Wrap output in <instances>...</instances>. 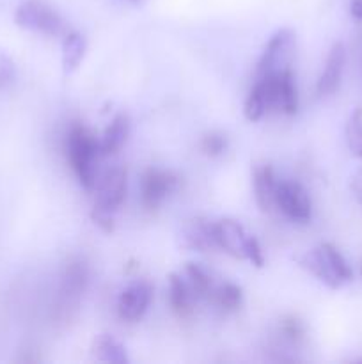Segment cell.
I'll return each mask as SVG.
<instances>
[{"mask_svg": "<svg viewBox=\"0 0 362 364\" xmlns=\"http://www.w3.org/2000/svg\"><path fill=\"white\" fill-rule=\"evenodd\" d=\"M194 291L188 281H185L180 274H169V304L177 318H188L194 313Z\"/></svg>", "mask_w": 362, "mask_h": 364, "instance_id": "5bb4252c", "label": "cell"}, {"mask_svg": "<svg viewBox=\"0 0 362 364\" xmlns=\"http://www.w3.org/2000/svg\"><path fill=\"white\" fill-rule=\"evenodd\" d=\"M92 355L98 361L103 363H112V364H126L128 355L126 348L110 334H99L92 341Z\"/></svg>", "mask_w": 362, "mask_h": 364, "instance_id": "2e32d148", "label": "cell"}, {"mask_svg": "<svg viewBox=\"0 0 362 364\" xmlns=\"http://www.w3.org/2000/svg\"><path fill=\"white\" fill-rule=\"evenodd\" d=\"M350 13L351 16L357 18V20H362V0H351Z\"/></svg>", "mask_w": 362, "mask_h": 364, "instance_id": "83f0119b", "label": "cell"}, {"mask_svg": "<svg viewBox=\"0 0 362 364\" xmlns=\"http://www.w3.org/2000/svg\"><path fill=\"white\" fill-rule=\"evenodd\" d=\"M153 301V287L148 281H135L128 284L119 295L117 301V313L123 320L137 322L148 311Z\"/></svg>", "mask_w": 362, "mask_h": 364, "instance_id": "ba28073f", "label": "cell"}, {"mask_svg": "<svg viewBox=\"0 0 362 364\" xmlns=\"http://www.w3.org/2000/svg\"><path fill=\"white\" fill-rule=\"evenodd\" d=\"M277 180L273 167L270 164H256L252 169V188H254V199L261 212H272L275 206V191Z\"/></svg>", "mask_w": 362, "mask_h": 364, "instance_id": "7c38bea8", "label": "cell"}, {"mask_svg": "<svg viewBox=\"0 0 362 364\" xmlns=\"http://www.w3.org/2000/svg\"><path fill=\"white\" fill-rule=\"evenodd\" d=\"M275 206L295 223L305 224L311 220V198L304 185L298 181H280L277 185Z\"/></svg>", "mask_w": 362, "mask_h": 364, "instance_id": "277c9868", "label": "cell"}, {"mask_svg": "<svg viewBox=\"0 0 362 364\" xmlns=\"http://www.w3.org/2000/svg\"><path fill=\"white\" fill-rule=\"evenodd\" d=\"M247 259H248V262L252 263V265H254V267H258V269H261V267L265 265V256H263L261 245H259V242L256 240L254 237H252L251 244H248Z\"/></svg>", "mask_w": 362, "mask_h": 364, "instance_id": "484cf974", "label": "cell"}, {"mask_svg": "<svg viewBox=\"0 0 362 364\" xmlns=\"http://www.w3.org/2000/svg\"><path fill=\"white\" fill-rule=\"evenodd\" d=\"M261 85L265 87L266 98H268L270 109H279L284 114H295L298 109V95L295 77L290 68L277 73L259 77Z\"/></svg>", "mask_w": 362, "mask_h": 364, "instance_id": "3957f363", "label": "cell"}, {"mask_svg": "<svg viewBox=\"0 0 362 364\" xmlns=\"http://www.w3.org/2000/svg\"><path fill=\"white\" fill-rule=\"evenodd\" d=\"M361 274H362V263H361Z\"/></svg>", "mask_w": 362, "mask_h": 364, "instance_id": "f546056e", "label": "cell"}, {"mask_svg": "<svg viewBox=\"0 0 362 364\" xmlns=\"http://www.w3.org/2000/svg\"><path fill=\"white\" fill-rule=\"evenodd\" d=\"M295 45V34L291 28H279L266 43L263 55L259 59L258 71L259 77L277 73L286 70V64L291 57V50Z\"/></svg>", "mask_w": 362, "mask_h": 364, "instance_id": "8992f818", "label": "cell"}, {"mask_svg": "<svg viewBox=\"0 0 362 364\" xmlns=\"http://www.w3.org/2000/svg\"><path fill=\"white\" fill-rule=\"evenodd\" d=\"M128 2H141V0H128Z\"/></svg>", "mask_w": 362, "mask_h": 364, "instance_id": "f1b7e54d", "label": "cell"}, {"mask_svg": "<svg viewBox=\"0 0 362 364\" xmlns=\"http://www.w3.org/2000/svg\"><path fill=\"white\" fill-rule=\"evenodd\" d=\"M128 135H130V119H128L126 114H117L99 139L102 155H114V153L119 151L126 142Z\"/></svg>", "mask_w": 362, "mask_h": 364, "instance_id": "9a60e30c", "label": "cell"}, {"mask_svg": "<svg viewBox=\"0 0 362 364\" xmlns=\"http://www.w3.org/2000/svg\"><path fill=\"white\" fill-rule=\"evenodd\" d=\"M266 110H270L268 98H266L265 87L261 85V82H258V84L252 87V91L248 92L247 100H245L243 114L248 121L256 123V121H259L265 116Z\"/></svg>", "mask_w": 362, "mask_h": 364, "instance_id": "d6986e66", "label": "cell"}, {"mask_svg": "<svg viewBox=\"0 0 362 364\" xmlns=\"http://www.w3.org/2000/svg\"><path fill=\"white\" fill-rule=\"evenodd\" d=\"M16 77V70H14V63L9 59L7 53L0 50V87H6Z\"/></svg>", "mask_w": 362, "mask_h": 364, "instance_id": "d4e9b609", "label": "cell"}, {"mask_svg": "<svg viewBox=\"0 0 362 364\" xmlns=\"http://www.w3.org/2000/svg\"><path fill=\"white\" fill-rule=\"evenodd\" d=\"M350 188L351 192H353L355 199L362 205V167H358V169L353 173V176H351Z\"/></svg>", "mask_w": 362, "mask_h": 364, "instance_id": "4316f807", "label": "cell"}, {"mask_svg": "<svg viewBox=\"0 0 362 364\" xmlns=\"http://www.w3.org/2000/svg\"><path fill=\"white\" fill-rule=\"evenodd\" d=\"M215 240L216 247L222 249L229 256L236 259H247L248 244L252 240V235L243 230L240 223L233 219L215 220Z\"/></svg>", "mask_w": 362, "mask_h": 364, "instance_id": "9c48e42d", "label": "cell"}, {"mask_svg": "<svg viewBox=\"0 0 362 364\" xmlns=\"http://www.w3.org/2000/svg\"><path fill=\"white\" fill-rule=\"evenodd\" d=\"M280 333L291 341H300L305 334V327L304 323L300 322L295 316H286V318L280 322Z\"/></svg>", "mask_w": 362, "mask_h": 364, "instance_id": "cb8c5ba5", "label": "cell"}, {"mask_svg": "<svg viewBox=\"0 0 362 364\" xmlns=\"http://www.w3.org/2000/svg\"><path fill=\"white\" fill-rule=\"evenodd\" d=\"M344 63H346V50H344L343 43H334L330 48L329 55H327L325 68H323L322 75L316 84V91L319 96H329L337 91L343 78Z\"/></svg>", "mask_w": 362, "mask_h": 364, "instance_id": "8fae6325", "label": "cell"}, {"mask_svg": "<svg viewBox=\"0 0 362 364\" xmlns=\"http://www.w3.org/2000/svg\"><path fill=\"white\" fill-rule=\"evenodd\" d=\"M181 245L188 251H197V252H206L216 249V240H215V223L208 219H192L181 228L180 233Z\"/></svg>", "mask_w": 362, "mask_h": 364, "instance_id": "30bf717a", "label": "cell"}, {"mask_svg": "<svg viewBox=\"0 0 362 364\" xmlns=\"http://www.w3.org/2000/svg\"><path fill=\"white\" fill-rule=\"evenodd\" d=\"M177 183H180V178L170 171L156 169V167L146 171L141 180V201L144 208H158L165 201L167 196L176 191Z\"/></svg>", "mask_w": 362, "mask_h": 364, "instance_id": "5b68a950", "label": "cell"}, {"mask_svg": "<svg viewBox=\"0 0 362 364\" xmlns=\"http://www.w3.org/2000/svg\"><path fill=\"white\" fill-rule=\"evenodd\" d=\"M241 297H243V294H241L240 287L233 283H224L215 288L212 302L224 311H236L241 304Z\"/></svg>", "mask_w": 362, "mask_h": 364, "instance_id": "ffe728a7", "label": "cell"}, {"mask_svg": "<svg viewBox=\"0 0 362 364\" xmlns=\"http://www.w3.org/2000/svg\"><path fill=\"white\" fill-rule=\"evenodd\" d=\"M14 21L25 31L39 32L45 36L66 34V21L43 0H25L14 11Z\"/></svg>", "mask_w": 362, "mask_h": 364, "instance_id": "7a4b0ae2", "label": "cell"}, {"mask_svg": "<svg viewBox=\"0 0 362 364\" xmlns=\"http://www.w3.org/2000/svg\"><path fill=\"white\" fill-rule=\"evenodd\" d=\"M346 142L351 155L362 159V107L351 112L346 123Z\"/></svg>", "mask_w": 362, "mask_h": 364, "instance_id": "44dd1931", "label": "cell"}, {"mask_svg": "<svg viewBox=\"0 0 362 364\" xmlns=\"http://www.w3.org/2000/svg\"><path fill=\"white\" fill-rule=\"evenodd\" d=\"M185 272H187V281L188 284H190L192 291H194L195 299L212 301L216 287L213 284V279L208 274V270H206L204 267L199 265V263L190 262L185 267Z\"/></svg>", "mask_w": 362, "mask_h": 364, "instance_id": "ac0fdd59", "label": "cell"}, {"mask_svg": "<svg viewBox=\"0 0 362 364\" xmlns=\"http://www.w3.org/2000/svg\"><path fill=\"white\" fill-rule=\"evenodd\" d=\"M126 196V169L112 167L106 171L96 187V201L92 208L106 213H116Z\"/></svg>", "mask_w": 362, "mask_h": 364, "instance_id": "52a82bcc", "label": "cell"}, {"mask_svg": "<svg viewBox=\"0 0 362 364\" xmlns=\"http://www.w3.org/2000/svg\"><path fill=\"white\" fill-rule=\"evenodd\" d=\"M298 265L302 267L304 270H307L311 276H314L316 279L322 281L325 287H329L330 290H339L343 287V281L336 276V272L330 267L329 259H327L325 252H323L322 245L316 249H311L305 255L298 256L297 258Z\"/></svg>", "mask_w": 362, "mask_h": 364, "instance_id": "4fadbf2b", "label": "cell"}, {"mask_svg": "<svg viewBox=\"0 0 362 364\" xmlns=\"http://www.w3.org/2000/svg\"><path fill=\"white\" fill-rule=\"evenodd\" d=\"M227 149V137L220 132H209L201 139V151L206 156H220Z\"/></svg>", "mask_w": 362, "mask_h": 364, "instance_id": "603a6c76", "label": "cell"}, {"mask_svg": "<svg viewBox=\"0 0 362 364\" xmlns=\"http://www.w3.org/2000/svg\"><path fill=\"white\" fill-rule=\"evenodd\" d=\"M87 50V41L80 32H66L62 39V68L64 73H73L82 64Z\"/></svg>", "mask_w": 362, "mask_h": 364, "instance_id": "e0dca14e", "label": "cell"}, {"mask_svg": "<svg viewBox=\"0 0 362 364\" xmlns=\"http://www.w3.org/2000/svg\"><path fill=\"white\" fill-rule=\"evenodd\" d=\"M322 249H323V252H325V256H327V259H329L332 270L336 272V276L339 277L343 283L350 281L351 277H353V272H351L350 265H348V262L344 259V256L337 251L336 245L322 244Z\"/></svg>", "mask_w": 362, "mask_h": 364, "instance_id": "7402d4cb", "label": "cell"}, {"mask_svg": "<svg viewBox=\"0 0 362 364\" xmlns=\"http://www.w3.org/2000/svg\"><path fill=\"white\" fill-rule=\"evenodd\" d=\"M66 155L84 188L96 187V160L102 155L99 141L82 124H73L66 137Z\"/></svg>", "mask_w": 362, "mask_h": 364, "instance_id": "6da1fadb", "label": "cell"}]
</instances>
